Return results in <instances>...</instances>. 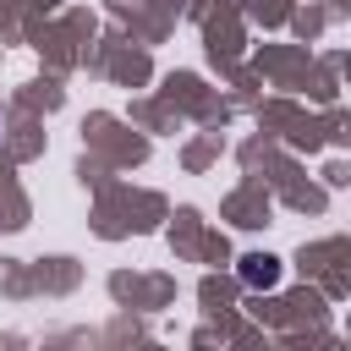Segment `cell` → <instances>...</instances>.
I'll list each match as a JSON object with an SVG mask.
<instances>
[{"label": "cell", "mask_w": 351, "mask_h": 351, "mask_svg": "<svg viewBox=\"0 0 351 351\" xmlns=\"http://www.w3.org/2000/svg\"><path fill=\"white\" fill-rule=\"evenodd\" d=\"M252 291H269V285H280V263L274 258H263V252H252V258H241V269H236Z\"/></svg>", "instance_id": "1"}]
</instances>
